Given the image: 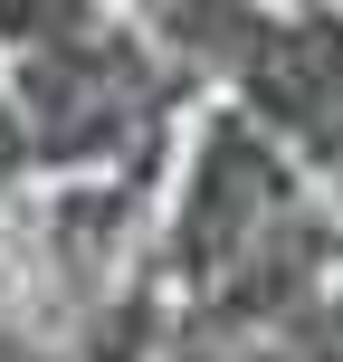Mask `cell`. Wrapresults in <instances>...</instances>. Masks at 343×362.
I'll return each instance as SVG.
<instances>
[{
  "instance_id": "obj_1",
  "label": "cell",
  "mask_w": 343,
  "mask_h": 362,
  "mask_svg": "<svg viewBox=\"0 0 343 362\" xmlns=\"http://www.w3.org/2000/svg\"><path fill=\"white\" fill-rule=\"evenodd\" d=\"M10 172H19V115L0 105V181H10Z\"/></svg>"
}]
</instances>
